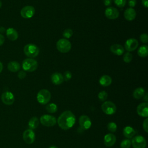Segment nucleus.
<instances>
[{
    "label": "nucleus",
    "mask_w": 148,
    "mask_h": 148,
    "mask_svg": "<svg viewBox=\"0 0 148 148\" xmlns=\"http://www.w3.org/2000/svg\"><path fill=\"white\" fill-rule=\"evenodd\" d=\"M6 31V29L4 27H0V32L1 33H3Z\"/></svg>",
    "instance_id": "obj_43"
},
{
    "label": "nucleus",
    "mask_w": 148,
    "mask_h": 148,
    "mask_svg": "<svg viewBox=\"0 0 148 148\" xmlns=\"http://www.w3.org/2000/svg\"><path fill=\"white\" fill-rule=\"evenodd\" d=\"M6 34L7 38L12 41L16 40L18 37V34L17 31L13 28H9L6 29Z\"/></svg>",
    "instance_id": "obj_20"
},
{
    "label": "nucleus",
    "mask_w": 148,
    "mask_h": 148,
    "mask_svg": "<svg viewBox=\"0 0 148 148\" xmlns=\"http://www.w3.org/2000/svg\"><path fill=\"white\" fill-rule=\"evenodd\" d=\"M23 138L25 142L27 144H32L35 139V134L32 130L27 129L23 132Z\"/></svg>",
    "instance_id": "obj_11"
},
{
    "label": "nucleus",
    "mask_w": 148,
    "mask_h": 148,
    "mask_svg": "<svg viewBox=\"0 0 148 148\" xmlns=\"http://www.w3.org/2000/svg\"><path fill=\"white\" fill-rule=\"evenodd\" d=\"M116 141V138L114 134H108L105 135L103 138V142L105 146L107 147H111L115 143Z\"/></svg>",
    "instance_id": "obj_16"
},
{
    "label": "nucleus",
    "mask_w": 148,
    "mask_h": 148,
    "mask_svg": "<svg viewBox=\"0 0 148 148\" xmlns=\"http://www.w3.org/2000/svg\"><path fill=\"white\" fill-rule=\"evenodd\" d=\"M5 42V38L3 35L0 34V46L3 44Z\"/></svg>",
    "instance_id": "obj_40"
},
{
    "label": "nucleus",
    "mask_w": 148,
    "mask_h": 148,
    "mask_svg": "<svg viewBox=\"0 0 148 148\" xmlns=\"http://www.w3.org/2000/svg\"><path fill=\"white\" fill-rule=\"evenodd\" d=\"M143 128L146 132H148V119L147 118H146L143 122Z\"/></svg>",
    "instance_id": "obj_37"
},
{
    "label": "nucleus",
    "mask_w": 148,
    "mask_h": 148,
    "mask_svg": "<svg viewBox=\"0 0 148 148\" xmlns=\"http://www.w3.org/2000/svg\"><path fill=\"white\" fill-rule=\"evenodd\" d=\"M145 93V90L143 87H138L134 90L132 95L134 98L139 99L143 98Z\"/></svg>",
    "instance_id": "obj_23"
},
{
    "label": "nucleus",
    "mask_w": 148,
    "mask_h": 148,
    "mask_svg": "<svg viewBox=\"0 0 148 148\" xmlns=\"http://www.w3.org/2000/svg\"><path fill=\"white\" fill-rule=\"evenodd\" d=\"M46 109L49 113H54L57 111L58 108H57V106L55 103H51L46 105Z\"/></svg>",
    "instance_id": "obj_27"
},
{
    "label": "nucleus",
    "mask_w": 148,
    "mask_h": 148,
    "mask_svg": "<svg viewBox=\"0 0 148 148\" xmlns=\"http://www.w3.org/2000/svg\"><path fill=\"white\" fill-rule=\"evenodd\" d=\"M138 55L140 57L145 58L148 55V46L146 45L140 46L138 50Z\"/></svg>",
    "instance_id": "obj_25"
},
{
    "label": "nucleus",
    "mask_w": 148,
    "mask_h": 148,
    "mask_svg": "<svg viewBox=\"0 0 148 148\" xmlns=\"http://www.w3.org/2000/svg\"><path fill=\"white\" fill-rule=\"evenodd\" d=\"M114 4L119 8H123L127 2L126 0H113Z\"/></svg>",
    "instance_id": "obj_33"
},
{
    "label": "nucleus",
    "mask_w": 148,
    "mask_h": 148,
    "mask_svg": "<svg viewBox=\"0 0 148 148\" xmlns=\"http://www.w3.org/2000/svg\"><path fill=\"white\" fill-rule=\"evenodd\" d=\"M143 100L147 102V101H148V95H147V93H145V94L144 95V96L143 97Z\"/></svg>",
    "instance_id": "obj_42"
},
{
    "label": "nucleus",
    "mask_w": 148,
    "mask_h": 148,
    "mask_svg": "<svg viewBox=\"0 0 148 148\" xmlns=\"http://www.w3.org/2000/svg\"><path fill=\"white\" fill-rule=\"evenodd\" d=\"M142 3L145 8L148 7V0H142Z\"/></svg>",
    "instance_id": "obj_41"
},
{
    "label": "nucleus",
    "mask_w": 148,
    "mask_h": 148,
    "mask_svg": "<svg viewBox=\"0 0 148 148\" xmlns=\"http://www.w3.org/2000/svg\"><path fill=\"white\" fill-rule=\"evenodd\" d=\"M35 12V9L32 6H25L23 7L21 11L20 14L24 18H30L32 17Z\"/></svg>",
    "instance_id": "obj_9"
},
{
    "label": "nucleus",
    "mask_w": 148,
    "mask_h": 148,
    "mask_svg": "<svg viewBox=\"0 0 148 148\" xmlns=\"http://www.w3.org/2000/svg\"><path fill=\"white\" fill-rule=\"evenodd\" d=\"M131 142L134 148H145L146 146V139L141 135L135 136Z\"/></svg>",
    "instance_id": "obj_8"
},
{
    "label": "nucleus",
    "mask_w": 148,
    "mask_h": 148,
    "mask_svg": "<svg viewBox=\"0 0 148 148\" xmlns=\"http://www.w3.org/2000/svg\"><path fill=\"white\" fill-rule=\"evenodd\" d=\"M136 112L139 116L147 118L148 116V103L145 102L138 105Z\"/></svg>",
    "instance_id": "obj_15"
},
{
    "label": "nucleus",
    "mask_w": 148,
    "mask_h": 148,
    "mask_svg": "<svg viewBox=\"0 0 148 148\" xmlns=\"http://www.w3.org/2000/svg\"><path fill=\"white\" fill-rule=\"evenodd\" d=\"M2 69H3V64H2V63L0 61V73L2 71Z\"/></svg>",
    "instance_id": "obj_44"
},
{
    "label": "nucleus",
    "mask_w": 148,
    "mask_h": 148,
    "mask_svg": "<svg viewBox=\"0 0 148 148\" xmlns=\"http://www.w3.org/2000/svg\"><path fill=\"white\" fill-rule=\"evenodd\" d=\"M79 123L81 129L83 130L89 129L91 125V121L90 119L86 115H82L79 118Z\"/></svg>",
    "instance_id": "obj_14"
},
{
    "label": "nucleus",
    "mask_w": 148,
    "mask_h": 148,
    "mask_svg": "<svg viewBox=\"0 0 148 148\" xmlns=\"http://www.w3.org/2000/svg\"><path fill=\"white\" fill-rule=\"evenodd\" d=\"M112 82V79L111 77L107 75H104L102 76L99 80V84L103 87H108L110 86Z\"/></svg>",
    "instance_id": "obj_21"
},
{
    "label": "nucleus",
    "mask_w": 148,
    "mask_h": 148,
    "mask_svg": "<svg viewBox=\"0 0 148 148\" xmlns=\"http://www.w3.org/2000/svg\"><path fill=\"white\" fill-rule=\"evenodd\" d=\"M131 145V142L130 139H124L120 143L121 148H130Z\"/></svg>",
    "instance_id": "obj_31"
},
{
    "label": "nucleus",
    "mask_w": 148,
    "mask_h": 148,
    "mask_svg": "<svg viewBox=\"0 0 148 148\" xmlns=\"http://www.w3.org/2000/svg\"><path fill=\"white\" fill-rule=\"evenodd\" d=\"M103 3L106 6H109L112 4V0H103Z\"/></svg>",
    "instance_id": "obj_39"
},
{
    "label": "nucleus",
    "mask_w": 148,
    "mask_h": 148,
    "mask_svg": "<svg viewBox=\"0 0 148 148\" xmlns=\"http://www.w3.org/2000/svg\"><path fill=\"white\" fill-rule=\"evenodd\" d=\"M39 120L36 117H32L30 119V120L28 121V126L29 127V129L31 130H34L39 125Z\"/></svg>",
    "instance_id": "obj_26"
},
{
    "label": "nucleus",
    "mask_w": 148,
    "mask_h": 148,
    "mask_svg": "<svg viewBox=\"0 0 148 148\" xmlns=\"http://www.w3.org/2000/svg\"><path fill=\"white\" fill-rule=\"evenodd\" d=\"M49 148H58L57 146H51L50 147H49Z\"/></svg>",
    "instance_id": "obj_45"
},
{
    "label": "nucleus",
    "mask_w": 148,
    "mask_h": 148,
    "mask_svg": "<svg viewBox=\"0 0 148 148\" xmlns=\"http://www.w3.org/2000/svg\"><path fill=\"white\" fill-rule=\"evenodd\" d=\"M117 124L114 122H110L107 125L108 130L111 132H114L117 130Z\"/></svg>",
    "instance_id": "obj_30"
},
{
    "label": "nucleus",
    "mask_w": 148,
    "mask_h": 148,
    "mask_svg": "<svg viewBox=\"0 0 148 148\" xmlns=\"http://www.w3.org/2000/svg\"><path fill=\"white\" fill-rule=\"evenodd\" d=\"M123 59L124 62L130 63L132 60V55L130 52H126L124 54Z\"/></svg>",
    "instance_id": "obj_28"
},
{
    "label": "nucleus",
    "mask_w": 148,
    "mask_h": 148,
    "mask_svg": "<svg viewBox=\"0 0 148 148\" xmlns=\"http://www.w3.org/2000/svg\"><path fill=\"white\" fill-rule=\"evenodd\" d=\"M99 99L101 101H105L108 98V93L105 91H101L98 94Z\"/></svg>",
    "instance_id": "obj_32"
},
{
    "label": "nucleus",
    "mask_w": 148,
    "mask_h": 148,
    "mask_svg": "<svg viewBox=\"0 0 148 148\" xmlns=\"http://www.w3.org/2000/svg\"><path fill=\"white\" fill-rule=\"evenodd\" d=\"M38 66L37 61L34 58H28L23 60L22 62V68L24 71L26 72H34L35 71Z\"/></svg>",
    "instance_id": "obj_2"
},
{
    "label": "nucleus",
    "mask_w": 148,
    "mask_h": 148,
    "mask_svg": "<svg viewBox=\"0 0 148 148\" xmlns=\"http://www.w3.org/2000/svg\"><path fill=\"white\" fill-rule=\"evenodd\" d=\"M124 136L127 139H131L134 137L135 134V130L130 126H126L124 128L123 131Z\"/></svg>",
    "instance_id": "obj_22"
},
{
    "label": "nucleus",
    "mask_w": 148,
    "mask_h": 148,
    "mask_svg": "<svg viewBox=\"0 0 148 148\" xmlns=\"http://www.w3.org/2000/svg\"><path fill=\"white\" fill-rule=\"evenodd\" d=\"M105 16L110 20H114L119 17V12L114 7H108L105 10Z\"/></svg>",
    "instance_id": "obj_13"
},
{
    "label": "nucleus",
    "mask_w": 148,
    "mask_h": 148,
    "mask_svg": "<svg viewBox=\"0 0 148 148\" xmlns=\"http://www.w3.org/2000/svg\"><path fill=\"white\" fill-rule=\"evenodd\" d=\"M51 82L55 85H59L63 83L64 77L61 73L59 72L53 73L50 77Z\"/></svg>",
    "instance_id": "obj_18"
},
{
    "label": "nucleus",
    "mask_w": 148,
    "mask_h": 148,
    "mask_svg": "<svg viewBox=\"0 0 148 148\" xmlns=\"http://www.w3.org/2000/svg\"><path fill=\"white\" fill-rule=\"evenodd\" d=\"M27 73L25 72V71H21L20 72H18V74H17V76L19 79H23L26 77Z\"/></svg>",
    "instance_id": "obj_36"
},
{
    "label": "nucleus",
    "mask_w": 148,
    "mask_h": 148,
    "mask_svg": "<svg viewBox=\"0 0 148 148\" xmlns=\"http://www.w3.org/2000/svg\"><path fill=\"white\" fill-rule=\"evenodd\" d=\"M1 100L2 102L6 105H11L14 102V96L10 91H5L1 95Z\"/></svg>",
    "instance_id": "obj_10"
},
{
    "label": "nucleus",
    "mask_w": 148,
    "mask_h": 148,
    "mask_svg": "<svg viewBox=\"0 0 148 148\" xmlns=\"http://www.w3.org/2000/svg\"><path fill=\"white\" fill-rule=\"evenodd\" d=\"M140 40L143 43H147L148 42V36L146 33H143L140 35Z\"/></svg>",
    "instance_id": "obj_35"
},
{
    "label": "nucleus",
    "mask_w": 148,
    "mask_h": 148,
    "mask_svg": "<svg viewBox=\"0 0 148 148\" xmlns=\"http://www.w3.org/2000/svg\"><path fill=\"white\" fill-rule=\"evenodd\" d=\"M101 109L103 113L108 115L113 114L116 111V106L115 104L109 101L104 102L101 105Z\"/></svg>",
    "instance_id": "obj_6"
},
{
    "label": "nucleus",
    "mask_w": 148,
    "mask_h": 148,
    "mask_svg": "<svg viewBox=\"0 0 148 148\" xmlns=\"http://www.w3.org/2000/svg\"><path fill=\"white\" fill-rule=\"evenodd\" d=\"M62 76H63V77H64V80H65L66 82H68L69 80H71V78H72V76L71 72L69 71H65Z\"/></svg>",
    "instance_id": "obj_34"
},
{
    "label": "nucleus",
    "mask_w": 148,
    "mask_h": 148,
    "mask_svg": "<svg viewBox=\"0 0 148 148\" xmlns=\"http://www.w3.org/2000/svg\"><path fill=\"white\" fill-rule=\"evenodd\" d=\"M73 32L70 28L65 29L62 32V36L65 38V39H69L73 35Z\"/></svg>",
    "instance_id": "obj_29"
},
{
    "label": "nucleus",
    "mask_w": 148,
    "mask_h": 148,
    "mask_svg": "<svg viewBox=\"0 0 148 148\" xmlns=\"http://www.w3.org/2000/svg\"><path fill=\"white\" fill-rule=\"evenodd\" d=\"M40 122L44 126L52 127L56 124L57 120L53 116L50 114H43L40 118Z\"/></svg>",
    "instance_id": "obj_7"
},
{
    "label": "nucleus",
    "mask_w": 148,
    "mask_h": 148,
    "mask_svg": "<svg viewBox=\"0 0 148 148\" xmlns=\"http://www.w3.org/2000/svg\"><path fill=\"white\" fill-rule=\"evenodd\" d=\"M2 2H1V1L0 0V8H1V6H2Z\"/></svg>",
    "instance_id": "obj_46"
},
{
    "label": "nucleus",
    "mask_w": 148,
    "mask_h": 148,
    "mask_svg": "<svg viewBox=\"0 0 148 148\" xmlns=\"http://www.w3.org/2000/svg\"><path fill=\"white\" fill-rule=\"evenodd\" d=\"M124 47L128 52L132 51L138 47V41L135 38L128 39L125 42Z\"/></svg>",
    "instance_id": "obj_12"
},
{
    "label": "nucleus",
    "mask_w": 148,
    "mask_h": 148,
    "mask_svg": "<svg viewBox=\"0 0 148 148\" xmlns=\"http://www.w3.org/2000/svg\"><path fill=\"white\" fill-rule=\"evenodd\" d=\"M110 51L117 56H121L124 53V48L119 44H113L110 47Z\"/></svg>",
    "instance_id": "obj_19"
},
{
    "label": "nucleus",
    "mask_w": 148,
    "mask_h": 148,
    "mask_svg": "<svg viewBox=\"0 0 148 148\" xmlns=\"http://www.w3.org/2000/svg\"><path fill=\"white\" fill-rule=\"evenodd\" d=\"M8 69L12 72H16L20 69V64L17 61H10L8 64Z\"/></svg>",
    "instance_id": "obj_24"
},
{
    "label": "nucleus",
    "mask_w": 148,
    "mask_h": 148,
    "mask_svg": "<svg viewBox=\"0 0 148 148\" xmlns=\"http://www.w3.org/2000/svg\"><path fill=\"white\" fill-rule=\"evenodd\" d=\"M56 47L60 52L66 53L71 50L72 45L69 40L65 38H62L57 42Z\"/></svg>",
    "instance_id": "obj_4"
},
{
    "label": "nucleus",
    "mask_w": 148,
    "mask_h": 148,
    "mask_svg": "<svg viewBox=\"0 0 148 148\" xmlns=\"http://www.w3.org/2000/svg\"><path fill=\"white\" fill-rule=\"evenodd\" d=\"M75 121L76 118L74 114L69 110H66L58 117L57 123L61 129L67 130L73 126Z\"/></svg>",
    "instance_id": "obj_1"
},
{
    "label": "nucleus",
    "mask_w": 148,
    "mask_h": 148,
    "mask_svg": "<svg viewBox=\"0 0 148 148\" xmlns=\"http://www.w3.org/2000/svg\"><path fill=\"white\" fill-rule=\"evenodd\" d=\"M36 99L39 103L45 105L50 101L51 99V93L47 89H42L38 92Z\"/></svg>",
    "instance_id": "obj_5"
},
{
    "label": "nucleus",
    "mask_w": 148,
    "mask_h": 148,
    "mask_svg": "<svg viewBox=\"0 0 148 148\" xmlns=\"http://www.w3.org/2000/svg\"><path fill=\"white\" fill-rule=\"evenodd\" d=\"M24 52L28 57L33 58L38 56L39 49L36 45L33 43H28L24 46Z\"/></svg>",
    "instance_id": "obj_3"
},
{
    "label": "nucleus",
    "mask_w": 148,
    "mask_h": 148,
    "mask_svg": "<svg viewBox=\"0 0 148 148\" xmlns=\"http://www.w3.org/2000/svg\"><path fill=\"white\" fill-rule=\"evenodd\" d=\"M136 16V11L134 9L131 8H128L125 9L124 12V17L127 21H132L134 20Z\"/></svg>",
    "instance_id": "obj_17"
},
{
    "label": "nucleus",
    "mask_w": 148,
    "mask_h": 148,
    "mask_svg": "<svg viewBox=\"0 0 148 148\" xmlns=\"http://www.w3.org/2000/svg\"><path fill=\"white\" fill-rule=\"evenodd\" d=\"M128 4L130 8H133L136 4V0H128Z\"/></svg>",
    "instance_id": "obj_38"
}]
</instances>
